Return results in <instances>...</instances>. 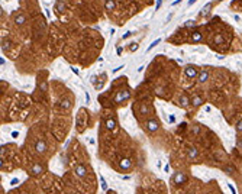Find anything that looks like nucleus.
Returning a JSON list of instances; mask_svg holds the SVG:
<instances>
[{
    "label": "nucleus",
    "instance_id": "obj_24",
    "mask_svg": "<svg viewBox=\"0 0 242 194\" xmlns=\"http://www.w3.org/2000/svg\"><path fill=\"white\" fill-rule=\"evenodd\" d=\"M57 10H58V12H64V5H62V3H58V5H57Z\"/></svg>",
    "mask_w": 242,
    "mask_h": 194
},
{
    "label": "nucleus",
    "instance_id": "obj_26",
    "mask_svg": "<svg viewBox=\"0 0 242 194\" xmlns=\"http://www.w3.org/2000/svg\"><path fill=\"white\" fill-rule=\"evenodd\" d=\"M9 45H10L9 42H5V44H2V49H3V51H6V49L9 48Z\"/></svg>",
    "mask_w": 242,
    "mask_h": 194
},
{
    "label": "nucleus",
    "instance_id": "obj_34",
    "mask_svg": "<svg viewBox=\"0 0 242 194\" xmlns=\"http://www.w3.org/2000/svg\"><path fill=\"white\" fill-rule=\"evenodd\" d=\"M194 2H196V0H190V2H189V5H193Z\"/></svg>",
    "mask_w": 242,
    "mask_h": 194
},
{
    "label": "nucleus",
    "instance_id": "obj_16",
    "mask_svg": "<svg viewBox=\"0 0 242 194\" xmlns=\"http://www.w3.org/2000/svg\"><path fill=\"white\" fill-rule=\"evenodd\" d=\"M113 7H115V2L113 0H107L106 2V10L110 12V10H113Z\"/></svg>",
    "mask_w": 242,
    "mask_h": 194
},
{
    "label": "nucleus",
    "instance_id": "obj_6",
    "mask_svg": "<svg viewBox=\"0 0 242 194\" xmlns=\"http://www.w3.org/2000/svg\"><path fill=\"white\" fill-rule=\"evenodd\" d=\"M45 149H47V143L43 141H38L35 143V151L38 154H43V152H45Z\"/></svg>",
    "mask_w": 242,
    "mask_h": 194
},
{
    "label": "nucleus",
    "instance_id": "obj_32",
    "mask_svg": "<svg viewBox=\"0 0 242 194\" xmlns=\"http://www.w3.org/2000/svg\"><path fill=\"white\" fill-rule=\"evenodd\" d=\"M164 171H165V172H168V171H170V165H168V164L164 167Z\"/></svg>",
    "mask_w": 242,
    "mask_h": 194
},
{
    "label": "nucleus",
    "instance_id": "obj_12",
    "mask_svg": "<svg viewBox=\"0 0 242 194\" xmlns=\"http://www.w3.org/2000/svg\"><path fill=\"white\" fill-rule=\"evenodd\" d=\"M70 106H71V100H70V99H64V100L59 103L61 109H70Z\"/></svg>",
    "mask_w": 242,
    "mask_h": 194
},
{
    "label": "nucleus",
    "instance_id": "obj_17",
    "mask_svg": "<svg viewBox=\"0 0 242 194\" xmlns=\"http://www.w3.org/2000/svg\"><path fill=\"white\" fill-rule=\"evenodd\" d=\"M191 39H193L194 42H199V41H202V33H200V32H194V33L191 35Z\"/></svg>",
    "mask_w": 242,
    "mask_h": 194
},
{
    "label": "nucleus",
    "instance_id": "obj_31",
    "mask_svg": "<svg viewBox=\"0 0 242 194\" xmlns=\"http://www.w3.org/2000/svg\"><path fill=\"white\" fill-rule=\"evenodd\" d=\"M116 51H118V54L120 55V54H122V47H118V48H116Z\"/></svg>",
    "mask_w": 242,
    "mask_h": 194
},
{
    "label": "nucleus",
    "instance_id": "obj_1",
    "mask_svg": "<svg viewBox=\"0 0 242 194\" xmlns=\"http://www.w3.org/2000/svg\"><path fill=\"white\" fill-rule=\"evenodd\" d=\"M187 180H189V177L184 174V172H180V171L174 172L172 177H171V183H172L174 185H181V184H184Z\"/></svg>",
    "mask_w": 242,
    "mask_h": 194
},
{
    "label": "nucleus",
    "instance_id": "obj_4",
    "mask_svg": "<svg viewBox=\"0 0 242 194\" xmlns=\"http://www.w3.org/2000/svg\"><path fill=\"white\" fill-rule=\"evenodd\" d=\"M146 129L149 132H157L158 129H160V125H158V122L157 120H154V119H148L146 120Z\"/></svg>",
    "mask_w": 242,
    "mask_h": 194
},
{
    "label": "nucleus",
    "instance_id": "obj_30",
    "mask_svg": "<svg viewBox=\"0 0 242 194\" xmlns=\"http://www.w3.org/2000/svg\"><path fill=\"white\" fill-rule=\"evenodd\" d=\"M193 25H194L193 20H190V22H186V26H193Z\"/></svg>",
    "mask_w": 242,
    "mask_h": 194
},
{
    "label": "nucleus",
    "instance_id": "obj_27",
    "mask_svg": "<svg viewBox=\"0 0 242 194\" xmlns=\"http://www.w3.org/2000/svg\"><path fill=\"white\" fill-rule=\"evenodd\" d=\"M168 119H170V120H168L170 123H172V122H175V117H174V115H170V116H168Z\"/></svg>",
    "mask_w": 242,
    "mask_h": 194
},
{
    "label": "nucleus",
    "instance_id": "obj_14",
    "mask_svg": "<svg viewBox=\"0 0 242 194\" xmlns=\"http://www.w3.org/2000/svg\"><path fill=\"white\" fill-rule=\"evenodd\" d=\"M180 104H181L183 107H187V106L190 104L189 97H187V96H181V97H180Z\"/></svg>",
    "mask_w": 242,
    "mask_h": 194
},
{
    "label": "nucleus",
    "instance_id": "obj_19",
    "mask_svg": "<svg viewBox=\"0 0 242 194\" xmlns=\"http://www.w3.org/2000/svg\"><path fill=\"white\" fill-rule=\"evenodd\" d=\"M225 172H226V174H233V172H235V169H233V167L228 165V167H225Z\"/></svg>",
    "mask_w": 242,
    "mask_h": 194
},
{
    "label": "nucleus",
    "instance_id": "obj_5",
    "mask_svg": "<svg viewBox=\"0 0 242 194\" xmlns=\"http://www.w3.org/2000/svg\"><path fill=\"white\" fill-rule=\"evenodd\" d=\"M76 174H77V177H80V178H84V177L87 175V168H86L84 164H78V165L76 167Z\"/></svg>",
    "mask_w": 242,
    "mask_h": 194
},
{
    "label": "nucleus",
    "instance_id": "obj_2",
    "mask_svg": "<svg viewBox=\"0 0 242 194\" xmlns=\"http://www.w3.org/2000/svg\"><path fill=\"white\" fill-rule=\"evenodd\" d=\"M130 97V91L129 90H123V91H119L115 97V101L116 103H123L125 100H128Z\"/></svg>",
    "mask_w": 242,
    "mask_h": 194
},
{
    "label": "nucleus",
    "instance_id": "obj_25",
    "mask_svg": "<svg viewBox=\"0 0 242 194\" xmlns=\"http://www.w3.org/2000/svg\"><path fill=\"white\" fill-rule=\"evenodd\" d=\"M215 42H216V44H221V42H222V36H221V35H216Z\"/></svg>",
    "mask_w": 242,
    "mask_h": 194
},
{
    "label": "nucleus",
    "instance_id": "obj_29",
    "mask_svg": "<svg viewBox=\"0 0 242 194\" xmlns=\"http://www.w3.org/2000/svg\"><path fill=\"white\" fill-rule=\"evenodd\" d=\"M229 188L232 190V194H236V190L233 188V185H232V184H229Z\"/></svg>",
    "mask_w": 242,
    "mask_h": 194
},
{
    "label": "nucleus",
    "instance_id": "obj_28",
    "mask_svg": "<svg viewBox=\"0 0 242 194\" xmlns=\"http://www.w3.org/2000/svg\"><path fill=\"white\" fill-rule=\"evenodd\" d=\"M10 184H12V185H16V184H19V180H17V178H15V180H12V181H10Z\"/></svg>",
    "mask_w": 242,
    "mask_h": 194
},
{
    "label": "nucleus",
    "instance_id": "obj_20",
    "mask_svg": "<svg viewBox=\"0 0 242 194\" xmlns=\"http://www.w3.org/2000/svg\"><path fill=\"white\" fill-rule=\"evenodd\" d=\"M160 42H161V39H157V41H155V42H152V44H151V45H149V48H148V51H151V49H152V48H154V47H157V45H158V44H160Z\"/></svg>",
    "mask_w": 242,
    "mask_h": 194
},
{
    "label": "nucleus",
    "instance_id": "obj_35",
    "mask_svg": "<svg viewBox=\"0 0 242 194\" xmlns=\"http://www.w3.org/2000/svg\"><path fill=\"white\" fill-rule=\"evenodd\" d=\"M191 194H194V193H191Z\"/></svg>",
    "mask_w": 242,
    "mask_h": 194
},
{
    "label": "nucleus",
    "instance_id": "obj_22",
    "mask_svg": "<svg viewBox=\"0 0 242 194\" xmlns=\"http://www.w3.org/2000/svg\"><path fill=\"white\" fill-rule=\"evenodd\" d=\"M236 146L242 151V139H241V138H238V139H236Z\"/></svg>",
    "mask_w": 242,
    "mask_h": 194
},
{
    "label": "nucleus",
    "instance_id": "obj_9",
    "mask_svg": "<svg viewBox=\"0 0 242 194\" xmlns=\"http://www.w3.org/2000/svg\"><path fill=\"white\" fill-rule=\"evenodd\" d=\"M187 155H189L190 159H196L197 155H199V151H197L196 148H190V149L187 151Z\"/></svg>",
    "mask_w": 242,
    "mask_h": 194
},
{
    "label": "nucleus",
    "instance_id": "obj_23",
    "mask_svg": "<svg viewBox=\"0 0 242 194\" xmlns=\"http://www.w3.org/2000/svg\"><path fill=\"white\" fill-rule=\"evenodd\" d=\"M129 49H130V51H136V49H138V44H132V45H129Z\"/></svg>",
    "mask_w": 242,
    "mask_h": 194
},
{
    "label": "nucleus",
    "instance_id": "obj_3",
    "mask_svg": "<svg viewBox=\"0 0 242 194\" xmlns=\"http://www.w3.org/2000/svg\"><path fill=\"white\" fill-rule=\"evenodd\" d=\"M132 165H134V162H132V159H130V158H123V159L119 162V168H120L122 171H128V169H130V168H132Z\"/></svg>",
    "mask_w": 242,
    "mask_h": 194
},
{
    "label": "nucleus",
    "instance_id": "obj_10",
    "mask_svg": "<svg viewBox=\"0 0 242 194\" xmlns=\"http://www.w3.org/2000/svg\"><path fill=\"white\" fill-rule=\"evenodd\" d=\"M115 126H116V120H115L113 117H110V119L106 120V127L109 129V131H113Z\"/></svg>",
    "mask_w": 242,
    "mask_h": 194
},
{
    "label": "nucleus",
    "instance_id": "obj_18",
    "mask_svg": "<svg viewBox=\"0 0 242 194\" xmlns=\"http://www.w3.org/2000/svg\"><path fill=\"white\" fill-rule=\"evenodd\" d=\"M99 178H100V184H102V188H103V190H106V191H107V183H106V180H104V178H103V177H102V175H100V177H99Z\"/></svg>",
    "mask_w": 242,
    "mask_h": 194
},
{
    "label": "nucleus",
    "instance_id": "obj_33",
    "mask_svg": "<svg viewBox=\"0 0 242 194\" xmlns=\"http://www.w3.org/2000/svg\"><path fill=\"white\" fill-rule=\"evenodd\" d=\"M12 136H13V138H17L19 133H17V132H12Z\"/></svg>",
    "mask_w": 242,
    "mask_h": 194
},
{
    "label": "nucleus",
    "instance_id": "obj_21",
    "mask_svg": "<svg viewBox=\"0 0 242 194\" xmlns=\"http://www.w3.org/2000/svg\"><path fill=\"white\" fill-rule=\"evenodd\" d=\"M236 132H242V119L236 123Z\"/></svg>",
    "mask_w": 242,
    "mask_h": 194
},
{
    "label": "nucleus",
    "instance_id": "obj_11",
    "mask_svg": "<svg viewBox=\"0 0 242 194\" xmlns=\"http://www.w3.org/2000/svg\"><path fill=\"white\" fill-rule=\"evenodd\" d=\"M209 78V71H200V74H199V83H205L206 80Z\"/></svg>",
    "mask_w": 242,
    "mask_h": 194
},
{
    "label": "nucleus",
    "instance_id": "obj_7",
    "mask_svg": "<svg viewBox=\"0 0 242 194\" xmlns=\"http://www.w3.org/2000/svg\"><path fill=\"white\" fill-rule=\"evenodd\" d=\"M42 171H43V167L41 164H33L32 165V175H39V174H42Z\"/></svg>",
    "mask_w": 242,
    "mask_h": 194
},
{
    "label": "nucleus",
    "instance_id": "obj_13",
    "mask_svg": "<svg viewBox=\"0 0 242 194\" xmlns=\"http://www.w3.org/2000/svg\"><path fill=\"white\" fill-rule=\"evenodd\" d=\"M191 104H193L194 107H199V106H202V104H203V99H200L199 96H194V97H193Z\"/></svg>",
    "mask_w": 242,
    "mask_h": 194
},
{
    "label": "nucleus",
    "instance_id": "obj_15",
    "mask_svg": "<svg viewBox=\"0 0 242 194\" xmlns=\"http://www.w3.org/2000/svg\"><path fill=\"white\" fill-rule=\"evenodd\" d=\"M210 7H212V3H207V5H206V6H205V7L200 10V13H199V15H200V16H205V15H206V13L210 10Z\"/></svg>",
    "mask_w": 242,
    "mask_h": 194
},
{
    "label": "nucleus",
    "instance_id": "obj_8",
    "mask_svg": "<svg viewBox=\"0 0 242 194\" xmlns=\"http://www.w3.org/2000/svg\"><path fill=\"white\" fill-rule=\"evenodd\" d=\"M197 74H199V73H197V70H196L194 67H187V68H186V75H187L189 78H194Z\"/></svg>",
    "mask_w": 242,
    "mask_h": 194
}]
</instances>
